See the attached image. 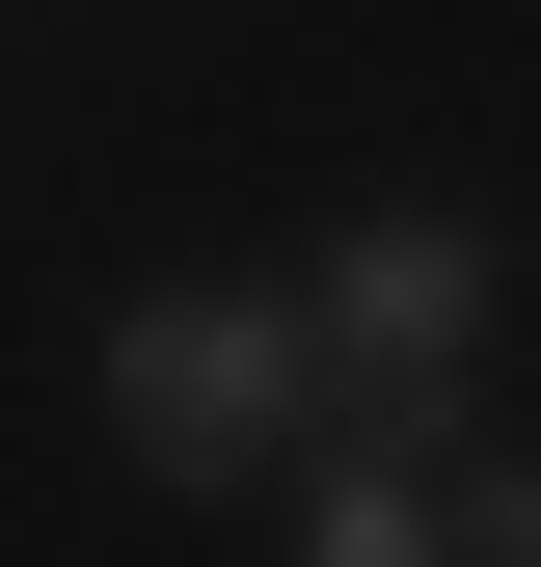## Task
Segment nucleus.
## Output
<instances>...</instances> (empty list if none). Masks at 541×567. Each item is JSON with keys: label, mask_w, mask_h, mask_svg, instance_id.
Returning <instances> with one entry per match:
<instances>
[{"label": "nucleus", "mask_w": 541, "mask_h": 567, "mask_svg": "<svg viewBox=\"0 0 541 567\" xmlns=\"http://www.w3.org/2000/svg\"><path fill=\"white\" fill-rule=\"evenodd\" d=\"M109 433L163 460V486H298L353 405H325V324L298 298H217V270H190V298L109 324Z\"/></svg>", "instance_id": "obj_1"}, {"label": "nucleus", "mask_w": 541, "mask_h": 567, "mask_svg": "<svg viewBox=\"0 0 541 567\" xmlns=\"http://www.w3.org/2000/svg\"><path fill=\"white\" fill-rule=\"evenodd\" d=\"M298 324H325V405H353V433H460V351H488V217L379 189V217L298 270Z\"/></svg>", "instance_id": "obj_2"}, {"label": "nucleus", "mask_w": 541, "mask_h": 567, "mask_svg": "<svg viewBox=\"0 0 541 567\" xmlns=\"http://www.w3.org/2000/svg\"><path fill=\"white\" fill-rule=\"evenodd\" d=\"M433 460L460 433H325L298 460V567H433Z\"/></svg>", "instance_id": "obj_3"}, {"label": "nucleus", "mask_w": 541, "mask_h": 567, "mask_svg": "<svg viewBox=\"0 0 541 567\" xmlns=\"http://www.w3.org/2000/svg\"><path fill=\"white\" fill-rule=\"evenodd\" d=\"M433 567H541V460L460 433V460H433Z\"/></svg>", "instance_id": "obj_4"}]
</instances>
